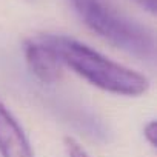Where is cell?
Returning a JSON list of instances; mask_svg holds the SVG:
<instances>
[{
    "instance_id": "obj_1",
    "label": "cell",
    "mask_w": 157,
    "mask_h": 157,
    "mask_svg": "<svg viewBox=\"0 0 157 157\" xmlns=\"http://www.w3.org/2000/svg\"><path fill=\"white\" fill-rule=\"evenodd\" d=\"M63 68H69L93 86L125 97H139L149 90L148 77L117 63L91 46L63 34H40Z\"/></svg>"
},
{
    "instance_id": "obj_2",
    "label": "cell",
    "mask_w": 157,
    "mask_h": 157,
    "mask_svg": "<svg viewBox=\"0 0 157 157\" xmlns=\"http://www.w3.org/2000/svg\"><path fill=\"white\" fill-rule=\"evenodd\" d=\"M75 16L96 36L139 60H155L154 33L120 11L109 0H66Z\"/></svg>"
},
{
    "instance_id": "obj_3",
    "label": "cell",
    "mask_w": 157,
    "mask_h": 157,
    "mask_svg": "<svg viewBox=\"0 0 157 157\" xmlns=\"http://www.w3.org/2000/svg\"><path fill=\"white\" fill-rule=\"evenodd\" d=\"M23 56L28 68L42 83L54 85L62 78L63 65L40 34L23 42Z\"/></svg>"
},
{
    "instance_id": "obj_4",
    "label": "cell",
    "mask_w": 157,
    "mask_h": 157,
    "mask_svg": "<svg viewBox=\"0 0 157 157\" xmlns=\"http://www.w3.org/2000/svg\"><path fill=\"white\" fill-rule=\"evenodd\" d=\"M0 157H34L31 143L17 119L0 102Z\"/></svg>"
},
{
    "instance_id": "obj_5",
    "label": "cell",
    "mask_w": 157,
    "mask_h": 157,
    "mask_svg": "<svg viewBox=\"0 0 157 157\" xmlns=\"http://www.w3.org/2000/svg\"><path fill=\"white\" fill-rule=\"evenodd\" d=\"M63 145H65V149H66L68 157H91L86 152V149L80 143H78L74 137H71V136H66L63 139Z\"/></svg>"
},
{
    "instance_id": "obj_6",
    "label": "cell",
    "mask_w": 157,
    "mask_h": 157,
    "mask_svg": "<svg viewBox=\"0 0 157 157\" xmlns=\"http://www.w3.org/2000/svg\"><path fill=\"white\" fill-rule=\"evenodd\" d=\"M143 136H145L146 142H148L152 148H155V143H157V123H155V120H151V122H148V123L145 125V128H143Z\"/></svg>"
},
{
    "instance_id": "obj_7",
    "label": "cell",
    "mask_w": 157,
    "mask_h": 157,
    "mask_svg": "<svg viewBox=\"0 0 157 157\" xmlns=\"http://www.w3.org/2000/svg\"><path fill=\"white\" fill-rule=\"evenodd\" d=\"M134 2L142 6L145 11L151 13V14H155V10H157V0H134Z\"/></svg>"
}]
</instances>
